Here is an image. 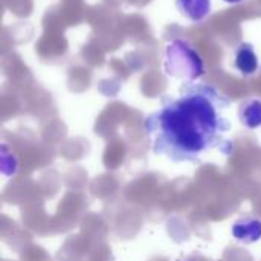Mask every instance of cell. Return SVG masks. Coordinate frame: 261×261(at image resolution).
I'll list each match as a JSON object with an SVG mask.
<instances>
[{"instance_id":"obj_1","label":"cell","mask_w":261,"mask_h":261,"mask_svg":"<svg viewBox=\"0 0 261 261\" xmlns=\"http://www.w3.org/2000/svg\"><path fill=\"white\" fill-rule=\"evenodd\" d=\"M229 106V98L214 86L187 83L179 96L165 98L144 121L153 151L174 162H196L213 148L229 153L231 124L225 116Z\"/></svg>"},{"instance_id":"obj_2","label":"cell","mask_w":261,"mask_h":261,"mask_svg":"<svg viewBox=\"0 0 261 261\" xmlns=\"http://www.w3.org/2000/svg\"><path fill=\"white\" fill-rule=\"evenodd\" d=\"M164 67L170 76L187 83H194L203 75V61L200 55L184 40H173L167 44Z\"/></svg>"},{"instance_id":"obj_3","label":"cell","mask_w":261,"mask_h":261,"mask_svg":"<svg viewBox=\"0 0 261 261\" xmlns=\"http://www.w3.org/2000/svg\"><path fill=\"white\" fill-rule=\"evenodd\" d=\"M234 55H236L234 63H236V67L240 70V73L249 76V75H254L258 70V67H260L258 58H257L251 43H240L236 47Z\"/></svg>"},{"instance_id":"obj_4","label":"cell","mask_w":261,"mask_h":261,"mask_svg":"<svg viewBox=\"0 0 261 261\" xmlns=\"http://www.w3.org/2000/svg\"><path fill=\"white\" fill-rule=\"evenodd\" d=\"M232 237L242 243H255L261 239V222L257 219H243L232 225Z\"/></svg>"},{"instance_id":"obj_5","label":"cell","mask_w":261,"mask_h":261,"mask_svg":"<svg viewBox=\"0 0 261 261\" xmlns=\"http://www.w3.org/2000/svg\"><path fill=\"white\" fill-rule=\"evenodd\" d=\"M176 6L191 21H202L211 12V0H176Z\"/></svg>"},{"instance_id":"obj_6","label":"cell","mask_w":261,"mask_h":261,"mask_svg":"<svg viewBox=\"0 0 261 261\" xmlns=\"http://www.w3.org/2000/svg\"><path fill=\"white\" fill-rule=\"evenodd\" d=\"M240 122L248 128H258L261 125V101L248 99L240 104L239 109Z\"/></svg>"},{"instance_id":"obj_7","label":"cell","mask_w":261,"mask_h":261,"mask_svg":"<svg viewBox=\"0 0 261 261\" xmlns=\"http://www.w3.org/2000/svg\"><path fill=\"white\" fill-rule=\"evenodd\" d=\"M225 2H228V3H239V2H242V0H225Z\"/></svg>"}]
</instances>
